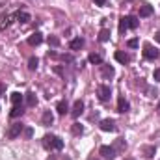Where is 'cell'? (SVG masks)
Instances as JSON below:
<instances>
[{
    "label": "cell",
    "mask_w": 160,
    "mask_h": 160,
    "mask_svg": "<svg viewBox=\"0 0 160 160\" xmlns=\"http://www.w3.org/2000/svg\"><path fill=\"white\" fill-rule=\"evenodd\" d=\"M97 95H99V101L106 102V101L110 99V95H112V89H110V86H104V84H101V86L97 88Z\"/></svg>",
    "instance_id": "obj_2"
},
{
    "label": "cell",
    "mask_w": 160,
    "mask_h": 160,
    "mask_svg": "<svg viewBox=\"0 0 160 160\" xmlns=\"http://www.w3.org/2000/svg\"><path fill=\"white\" fill-rule=\"evenodd\" d=\"M101 155H102L104 158L112 160L114 157H116V149H114V147H110V145H102V147H101Z\"/></svg>",
    "instance_id": "obj_5"
},
{
    "label": "cell",
    "mask_w": 160,
    "mask_h": 160,
    "mask_svg": "<svg viewBox=\"0 0 160 160\" xmlns=\"http://www.w3.org/2000/svg\"><path fill=\"white\" fill-rule=\"evenodd\" d=\"M127 22H128V28H138V24H140V21H138V17H134V15H128L127 17Z\"/></svg>",
    "instance_id": "obj_20"
},
{
    "label": "cell",
    "mask_w": 160,
    "mask_h": 160,
    "mask_svg": "<svg viewBox=\"0 0 160 160\" xmlns=\"http://www.w3.org/2000/svg\"><path fill=\"white\" fill-rule=\"evenodd\" d=\"M128 28V22H127V17H121V21H119V32L123 34L125 30Z\"/></svg>",
    "instance_id": "obj_25"
},
{
    "label": "cell",
    "mask_w": 160,
    "mask_h": 160,
    "mask_svg": "<svg viewBox=\"0 0 160 160\" xmlns=\"http://www.w3.org/2000/svg\"><path fill=\"white\" fill-rule=\"evenodd\" d=\"M21 132H22V125H21V123H13L11 128L8 130V136H9V138H17Z\"/></svg>",
    "instance_id": "obj_6"
},
{
    "label": "cell",
    "mask_w": 160,
    "mask_h": 160,
    "mask_svg": "<svg viewBox=\"0 0 160 160\" xmlns=\"http://www.w3.org/2000/svg\"><path fill=\"white\" fill-rule=\"evenodd\" d=\"M43 147L48 149V151H60V149L63 147V140H60V138L54 136V134H47V136L43 138Z\"/></svg>",
    "instance_id": "obj_1"
},
{
    "label": "cell",
    "mask_w": 160,
    "mask_h": 160,
    "mask_svg": "<svg viewBox=\"0 0 160 160\" xmlns=\"http://www.w3.org/2000/svg\"><path fill=\"white\" fill-rule=\"evenodd\" d=\"M143 153H145V157H147V158H151V157L155 155V147L147 145V147H143Z\"/></svg>",
    "instance_id": "obj_26"
},
{
    "label": "cell",
    "mask_w": 160,
    "mask_h": 160,
    "mask_svg": "<svg viewBox=\"0 0 160 160\" xmlns=\"http://www.w3.org/2000/svg\"><path fill=\"white\" fill-rule=\"evenodd\" d=\"M101 130H104V132H114V130H116V121L114 119H102L101 121Z\"/></svg>",
    "instance_id": "obj_4"
},
{
    "label": "cell",
    "mask_w": 160,
    "mask_h": 160,
    "mask_svg": "<svg viewBox=\"0 0 160 160\" xmlns=\"http://www.w3.org/2000/svg\"><path fill=\"white\" fill-rule=\"evenodd\" d=\"M108 39H110V30L102 28V30H101V34H99V41H102V43H104V41H108Z\"/></svg>",
    "instance_id": "obj_22"
},
{
    "label": "cell",
    "mask_w": 160,
    "mask_h": 160,
    "mask_svg": "<svg viewBox=\"0 0 160 160\" xmlns=\"http://www.w3.org/2000/svg\"><path fill=\"white\" fill-rule=\"evenodd\" d=\"M15 17H17V19H19V22H22V24L30 22V13H26V11H17V13H15Z\"/></svg>",
    "instance_id": "obj_14"
},
{
    "label": "cell",
    "mask_w": 160,
    "mask_h": 160,
    "mask_svg": "<svg viewBox=\"0 0 160 160\" xmlns=\"http://www.w3.org/2000/svg\"><path fill=\"white\" fill-rule=\"evenodd\" d=\"M13 19H15V15H2V17H0V32H4V30L11 24Z\"/></svg>",
    "instance_id": "obj_7"
},
{
    "label": "cell",
    "mask_w": 160,
    "mask_h": 160,
    "mask_svg": "<svg viewBox=\"0 0 160 160\" xmlns=\"http://www.w3.org/2000/svg\"><path fill=\"white\" fill-rule=\"evenodd\" d=\"M48 45H52V47H58V45H60V39H58L56 36H50V38H48Z\"/></svg>",
    "instance_id": "obj_28"
},
{
    "label": "cell",
    "mask_w": 160,
    "mask_h": 160,
    "mask_svg": "<svg viewBox=\"0 0 160 160\" xmlns=\"http://www.w3.org/2000/svg\"><path fill=\"white\" fill-rule=\"evenodd\" d=\"M82 132H84L82 125H80V123H75V125H73V134H75V136H78V134H82Z\"/></svg>",
    "instance_id": "obj_27"
},
{
    "label": "cell",
    "mask_w": 160,
    "mask_h": 160,
    "mask_svg": "<svg viewBox=\"0 0 160 160\" xmlns=\"http://www.w3.org/2000/svg\"><path fill=\"white\" fill-rule=\"evenodd\" d=\"M82 112H84V102H82V101H75L73 110H71V116H73V118H78Z\"/></svg>",
    "instance_id": "obj_9"
},
{
    "label": "cell",
    "mask_w": 160,
    "mask_h": 160,
    "mask_svg": "<svg viewBox=\"0 0 160 160\" xmlns=\"http://www.w3.org/2000/svg\"><path fill=\"white\" fill-rule=\"evenodd\" d=\"M69 47H71V50H80L84 47V39L82 38H77V39H73L69 43Z\"/></svg>",
    "instance_id": "obj_17"
},
{
    "label": "cell",
    "mask_w": 160,
    "mask_h": 160,
    "mask_svg": "<svg viewBox=\"0 0 160 160\" xmlns=\"http://www.w3.org/2000/svg\"><path fill=\"white\" fill-rule=\"evenodd\" d=\"M118 112L119 114L128 112V101H125V97H119V101H118Z\"/></svg>",
    "instance_id": "obj_11"
},
{
    "label": "cell",
    "mask_w": 160,
    "mask_h": 160,
    "mask_svg": "<svg viewBox=\"0 0 160 160\" xmlns=\"http://www.w3.org/2000/svg\"><path fill=\"white\" fill-rule=\"evenodd\" d=\"M95 2V6H104L106 4V0H93Z\"/></svg>",
    "instance_id": "obj_31"
},
{
    "label": "cell",
    "mask_w": 160,
    "mask_h": 160,
    "mask_svg": "<svg viewBox=\"0 0 160 160\" xmlns=\"http://www.w3.org/2000/svg\"><path fill=\"white\" fill-rule=\"evenodd\" d=\"M101 73H102V77H104V78H112L116 71H114V67H112V65H102V67H101Z\"/></svg>",
    "instance_id": "obj_12"
},
{
    "label": "cell",
    "mask_w": 160,
    "mask_h": 160,
    "mask_svg": "<svg viewBox=\"0 0 160 160\" xmlns=\"http://www.w3.org/2000/svg\"><path fill=\"white\" fill-rule=\"evenodd\" d=\"M41 41H43V36H41L39 32H34V34L28 38V45H32V47H38V45H41Z\"/></svg>",
    "instance_id": "obj_10"
},
{
    "label": "cell",
    "mask_w": 160,
    "mask_h": 160,
    "mask_svg": "<svg viewBox=\"0 0 160 160\" xmlns=\"http://www.w3.org/2000/svg\"><path fill=\"white\" fill-rule=\"evenodd\" d=\"M116 60H118L119 63L125 65V63H128V62H130V56H128V54H125V52H121V50H118V52H116Z\"/></svg>",
    "instance_id": "obj_15"
},
{
    "label": "cell",
    "mask_w": 160,
    "mask_h": 160,
    "mask_svg": "<svg viewBox=\"0 0 160 160\" xmlns=\"http://www.w3.org/2000/svg\"><path fill=\"white\" fill-rule=\"evenodd\" d=\"M22 106H13V110H11V118H19V116H22Z\"/></svg>",
    "instance_id": "obj_24"
},
{
    "label": "cell",
    "mask_w": 160,
    "mask_h": 160,
    "mask_svg": "<svg viewBox=\"0 0 160 160\" xmlns=\"http://www.w3.org/2000/svg\"><path fill=\"white\" fill-rule=\"evenodd\" d=\"M153 77H155V82H160V69L155 71V75H153Z\"/></svg>",
    "instance_id": "obj_30"
},
{
    "label": "cell",
    "mask_w": 160,
    "mask_h": 160,
    "mask_svg": "<svg viewBox=\"0 0 160 160\" xmlns=\"http://www.w3.org/2000/svg\"><path fill=\"white\" fill-rule=\"evenodd\" d=\"M88 62H89V63H93V65H99V63H102V56L93 52V54H89V56H88Z\"/></svg>",
    "instance_id": "obj_16"
},
{
    "label": "cell",
    "mask_w": 160,
    "mask_h": 160,
    "mask_svg": "<svg viewBox=\"0 0 160 160\" xmlns=\"http://www.w3.org/2000/svg\"><path fill=\"white\" fill-rule=\"evenodd\" d=\"M89 160H97V158H89Z\"/></svg>",
    "instance_id": "obj_35"
},
{
    "label": "cell",
    "mask_w": 160,
    "mask_h": 160,
    "mask_svg": "<svg viewBox=\"0 0 160 160\" xmlns=\"http://www.w3.org/2000/svg\"><path fill=\"white\" fill-rule=\"evenodd\" d=\"M56 110H58V114H60V116H63V114H67L69 106H67V102H65V101H60V102L56 104Z\"/></svg>",
    "instance_id": "obj_18"
},
{
    "label": "cell",
    "mask_w": 160,
    "mask_h": 160,
    "mask_svg": "<svg viewBox=\"0 0 160 160\" xmlns=\"http://www.w3.org/2000/svg\"><path fill=\"white\" fill-rule=\"evenodd\" d=\"M125 160H130V158H125Z\"/></svg>",
    "instance_id": "obj_36"
},
{
    "label": "cell",
    "mask_w": 160,
    "mask_h": 160,
    "mask_svg": "<svg viewBox=\"0 0 160 160\" xmlns=\"http://www.w3.org/2000/svg\"><path fill=\"white\" fill-rule=\"evenodd\" d=\"M24 136L30 138V136H32V128H26V130H24Z\"/></svg>",
    "instance_id": "obj_32"
},
{
    "label": "cell",
    "mask_w": 160,
    "mask_h": 160,
    "mask_svg": "<svg viewBox=\"0 0 160 160\" xmlns=\"http://www.w3.org/2000/svg\"><path fill=\"white\" fill-rule=\"evenodd\" d=\"M43 125H45V127H48V125H52V121H54V116H52V114H50V110H47V112H45V114H43Z\"/></svg>",
    "instance_id": "obj_19"
},
{
    "label": "cell",
    "mask_w": 160,
    "mask_h": 160,
    "mask_svg": "<svg viewBox=\"0 0 160 160\" xmlns=\"http://www.w3.org/2000/svg\"><path fill=\"white\" fill-rule=\"evenodd\" d=\"M153 6L151 4H142L140 6V17H151L153 15Z\"/></svg>",
    "instance_id": "obj_8"
},
{
    "label": "cell",
    "mask_w": 160,
    "mask_h": 160,
    "mask_svg": "<svg viewBox=\"0 0 160 160\" xmlns=\"http://www.w3.org/2000/svg\"><path fill=\"white\" fill-rule=\"evenodd\" d=\"M38 63H39V62H38V58H34V56H32V58L28 60V69H30V71H36V69H38Z\"/></svg>",
    "instance_id": "obj_23"
},
{
    "label": "cell",
    "mask_w": 160,
    "mask_h": 160,
    "mask_svg": "<svg viewBox=\"0 0 160 160\" xmlns=\"http://www.w3.org/2000/svg\"><path fill=\"white\" fill-rule=\"evenodd\" d=\"M155 39H157V41H158V43H160V32H158V34H157V36H155Z\"/></svg>",
    "instance_id": "obj_33"
},
{
    "label": "cell",
    "mask_w": 160,
    "mask_h": 160,
    "mask_svg": "<svg viewBox=\"0 0 160 160\" xmlns=\"http://www.w3.org/2000/svg\"><path fill=\"white\" fill-rule=\"evenodd\" d=\"M26 102H28V106H36L38 104V97H36V93H26Z\"/></svg>",
    "instance_id": "obj_21"
},
{
    "label": "cell",
    "mask_w": 160,
    "mask_h": 160,
    "mask_svg": "<svg viewBox=\"0 0 160 160\" xmlns=\"http://www.w3.org/2000/svg\"><path fill=\"white\" fill-rule=\"evenodd\" d=\"M143 56H145L147 60H157V58H158V50H157L153 45H145V47H143Z\"/></svg>",
    "instance_id": "obj_3"
},
{
    "label": "cell",
    "mask_w": 160,
    "mask_h": 160,
    "mask_svg": "<svg viewBox=\"0 0 160 160\" xmlns=\"http://www.w3.org/2000/svg\"><path fill=\"white\" fill-rule=\"evenodd\" d=\"M158 112H160V102H158Z\"/></svg>",
    "instance_id": "obj_34"
},
{
    "label": "cell",
    "mask_w": 160,
    "mask_h": 160,
    "mask_svg": "<svg viewBox=\"0 0 160 160\" xmlns=\"http://www.w3.org/2000/svg\"><path fill=\"white\" fill-rule=\"evenodd\" d=\"M22 99H24V95H21L19 91L11 93V102H13V106H22Z\"/></svg>",
    "instance_id": "obj_13"
},
{
    "label": "cell",
    "mask_w": 160,
    "mask_h": 160,
    "mask_svg": "<svg viewBox=\"0 0 160 160\" xmlns=\"http://www.w3.org/2000/svg\"><path fill=\"white\" fill-rule=\"evenodd\" d=\"M127 45H128V48H136L138 47V39H130Z\"/></svg>",
    "instance_id": "obj_29"
}]
</instances>
